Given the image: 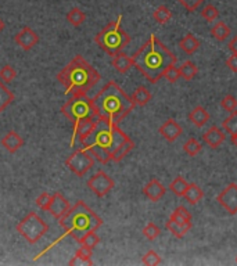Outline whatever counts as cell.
<instances>
[{"mask_svg":"<svg viewBox=\"0 0 237 266\" xmlns=\"http://www.w3.org/2000/svg\"><path fill=\"white\" fill-rule=\"evenodd\" d=\"M133 67L147 79L150 84H157L163 78L164 71L176 64V56L158 41L155 35H151L147 42L144 43L133 54Z\"/></svg>","mask_w":237,"mask_h":266,"instance_id":"cell-1","label":"cell"},{"mask_svg":"<svg viewBox=\"0 0 237 266\" xmlns=\"http://www.w3.org/2000/svg\"><path fill=\"white\" fill-rule=\"evenodd\" d=\"M127 139L128 135L120 129L118 124L97 115L93 131L81 141V144L82 148L88 150L100 164H107L111 161V154Z\"/></svg>","mask_w":237,"mask_h":266,"instance_id":"cell-2","label":"cell"},{"mask_svg":"<svg viewBox=\"0 0 237 266\" xmlns=\"http://www.w3.org/2000/svg\"><path fill=\"white\" fill-rule=\"evenodd\" d=\"M57 81L65 88V94L88 93L100 82L101 75L85 60L82 54H76L57 73Z\"/></svg>","mask_w":237,"mask_h":266,"instance_id":"cell-3","label":"cell"},{"mask_svg":"<svg viewBox=\"0 0 237 266\" xmlns=\"http://www.w3.org/2000/svg\"><path fill=\"white\" fill-rule=\"evenodd\" d=\"M93 104L97 114L105 117L114 124H120L135 108L131 97L114 81L107 82L101 88L100 92L93 97Z\"/></svg>","mask_w":237,"mask_h":266,"instance_id":"cell-4","label":"cell"},{"mask_svg":"<svg viewBox=\"0 0 237 266\" xmlns=\"http://www.w3.org/2000/svg\"><path fill=\"white\" fill-rule=\"evenodd\" d=\"M65 235H69L78 241L85 233L96 232L103 226V219L93 212L84 201L75 203L65 214L58 219Z\"/></svg>","mask_w":237,"mask_h":266,"instance_id":"cell-5","label":"cell"},{"mask_svg":"<svg viewBox=\"0 0 237 266\" xmlns=\"http://www.w3.org/2000/svg\"><path fill=\"white\" fill-rule=\"evenodd\" d=\"M122 16L116 18V21L108 22L95 36V42L103 52L110 54L111 57L116 53L122 52L131 43V36L122 29Z\"/></svg>","mask_w":237,"mask_h":266,"instance_id":"cell-6","label":"cell"},{"mask_svg":"<svg viewBox=\"0 0 237 266\" xmlns=\"http://www.w3.org/2000/svg\"><path fill=\"white\" fill-rule=\"evenodd\" d=\"M61 112L72 124L85 120V118H93V117L99 115L95 104H93V99L88 97L86 93L72 94V97L68 101H65L61 107Z\"/></svg>","mask_w":237,"mask_h":266,"instance_id":"cell-7","label":"cell"},{"mask_svg":"<svg viewBox=\"0 0 237 266\" xmlns=\"http://www.w3.org/2000/svg\"><path fill=\"white\" fill-rule=\"evenodd\" d=\"M16 229L18 235L22 236L29 244H35L48 233L49 224L36 212H29L20 223L17 224Z\"/></svg>","mask_w":237,"mask_h":266,"instance_id":"cell-8","label":"cell"},{"mask_svg":"<svg viewBox=\"0 0 237 266\" xmlns=\"http://www.w3.org/2000/svg\"><path fill=\"white\" fill-rule=\"evenodd\" d=\"M93 165H95V157L85 148L76 150L65 160V167L79 177L85 176L89 172V169L93 168Z\"/></svg>","mask_w":237,"mask_h":266,"instance_id":"cell-9","label":"cell"},{"mask_svg":"<svg viewBox=\"0 0 237 266\" xmlns=\"http://www.w3.org/2000/svg\"><path fill=\"white\" fill-rule=\"evenodd\" d=\"M86 184H88L89 190H92L97 197H104V196H107L114 188V186H115L114 179H111V176H108L101 169L97 171L93 176H90V179L86 182Z\"/></svg>","mask_w":237,"mask_h":266,"instance_id":"cell-10","label":"cell"},{"mask_svg":"<svg viewBox=\"0 0 237 266\" xmlns=\"http://www.w3.org/2000/svg\"><path fill=\"white\" fill-rule=\"evenodd\" d=\"M216 201L221 204L230 215L237 214V184L232 183L218 194Z\"/></svg>","mask_w":237,"mask_h":266,"instance_id":"cell-11","label":"cell"},{"mask_svg":"<svg viewBox=\"0 0 237 266\" xmlns=\"http://www.w3.org/2000/svg\"><path fill=\"white\" fill-rule=\"evenodd\" d=\"M17 46H20L24 52H29L39 43V35L28 25L22 26L14 36Z\"/></svg>","mask_w":237,"mask_h":266,"instance_id":"cell-12","label":"cell"},{"mask_svg":"<svg viewBox=\"0 0 237 266\" xmlns=\"http://www.w3.org/2000/svg\"><path fill=\"white\" fill-rule=\"evenodd\" d=\"M69 208H71V205H69L68 200L65 199L60 192H56L54 194H52V199H50V203L46 208V212L52 215L53 218L60 219Z\"/></svg>","mask_w":237,"mask_h":266,"instance_id":"cell-13","label":"cell"},{"mask_svg":"<svg viewBox=\"0 0 237 266\" xmlns=\"http://www.w3.org/2000/svg\"><path fill=\"white\" fill-rule=\"evenodd\" d=\"M96 120L97 117H93V118H85V120H81L78 122L74 124V135H72V140H71V146L74 147L76 140L82 141L89 135L90 132L93 131V128L96 125Z\"/></svg>","mask_w":237,"mask_h":266,"instance_id":"cell-14","label":"cell"},{"mask_svg":"<svg viewBox=\"0 0 237 266\" xmlns=\"http://www.w3.org/2000/svg\"><path fill=\"white\" fill-rule=\"evenodd\" d=\"M165 193H167V188L164 187V184H161V182H160L158 179H151V180L143 187V194H144L150 201H153V203L160 201V200L165 196Z\"/></svg>","mask_w":237,"mask_h":266,"instance_id":"cell-15","label":"cell"},{"mask_svg":"<svg viewBox=\"0 0 237 266\" xmlns=\"http://www.w3.org/2000/svg\"><path fill=\"white\" fill-rule=\"evenodd\" d=\"M158 132H160V135L163 136L164 139L167 141H175L178 137H179L180 135H182V126L176 122L175 120H168L164 122L163 125L160 126V129H158Z\"/></svg>","mask_w":237,"mask_h":266,"instance_id":"cell-16","label":"cell"},{"mask_svg":"<svg viewBox=\"0 0 237 266\" xmlns=\"http://www.w3.org/2000/svg\"><path fill=\"white\" fill-rule=\"evenodd\" d=\"M0 143H2V146L5 147L7 151L14 154V153L18 151V150L24 146V139H22L21 136L18 135L17 132L10 131L7 132V133L2 137Z\"/></svg>","mask_w":237,"mask_h":266,"instance_id":"cell-17","label":"cell"},{"mask_svg":"<svg viewBox=\"0 0 237 266\" xmlns=\"http://www.w3.org/2000/svg\"><path fill=\"white\" fill-rule=\"evenodd\" d=\"M225 131L218 128V126H211L210 129L203 135V140L206 144L211 147V148H216L219 147L225 141Z\"/></svg>","mask_w":237,"mask_h":266,"instance_id":"cell-18","label":"cell"},{"mask_svg":"<svg viewBox=\"0 0 237 266\" xmlns=\"http://www.w3.org/2000/svg\"><path fill=\"white\" fill-rule=\"evenodd\" d=\"M191 229V220H171L167 222V230L176 239H182L187 235V232Z\"/></svg>","mask_w":237,"mask_h":266,"instance_id":"cell-19","label":"cell"},{"mask_svg":"<svg viewBox=\"0 0 237 266\" xmlns=\"http://www.w3.org/2000/svg\"><path fill=\"white\" fill-rule=\"evenodd\" d=\"M111 64H112V67L115 68L116 72L127 73L129 72V69L133 67V60H132V57H129L128 54H125V53L120 52L112 56Z\"/></svg>","mask_w":237,"mask_h":266,"instance_id":"cell-20","label":"cell"},{"mask_svg":"<svg viewBox=\"0 0 237 266\" xmlns=\"http://www.w3.org/2000/svg\"><path fill=\"white\" fill-rule=\"evenodd\" d=\"M189 121L197 128H203L210 121V112L204 107L199 105V107H195V108L190 111Z\"/></svg>","mask_w":237,"mask_h":266,"instance_id":"cell-21","label":"cell"},{"mask_svg":"<svg viewBox=\"0 0 237 266\" xmlns=\"http://www.w3.org/2000/svg\"><path fill=\"white\" fill-rule=\"evenodd\" d=\"M151 97H153V96L150 93V90H148L147 88H144V86H139L131 96L135 107H136V105L137 107H144V105L150 103Z\"/></svg>","mask_w":237,"mask_h":266,"instance_id":"cell-22","label":"cell"},{"mask_svg":"<svg viewBox=\"0 0 237 266\" xmlns=\"http://www.w3.org/2000/svg\"><path fill=\"white\" fill-rule=\"evenodd\" d=\"M76 263L93 265V261H92V248L86 247V245H81L74 258L69 261V265H76Z\"/></svg>","mask_w":237,"mask_h":266,"instance_id":"cell-23","label":"cell"},{"mask_svg":"<svg viewBox=\"0 0 237 266\" xmlns=\"http://www.w3.org/2000/svg\"><path fill=\"white\" fill-rule=\"evenodd\" d=\"M184 200L189 204H199L204 197V192L201 190L200 186H197L195 183H189V186L186 188V193H184Z\"/></svg>","mask_w":237,"mask_h":266,"instance_id":"cell-24","label":"cell"},{"mask_svg":"<svg viewBox=\"0 0 237 266\" xmlns=\"http://www.w3.org/2000/svg\"><path fill=\"white\" fill-rule=\"evenodd\" d=\"M133 148H135V143H133V140H131V139L128 137L127 140L124 141L121 146L118 147L115 151L111 154V161L114 162L122 161V158H125V157H127Z\"/></svg>","mask_w":237,"mask_h":266,"instance_id":"cell-25","label":"cell"},{"mask_svg":"<svg viewBox=\"0 0 237 266\" xmlns=\"http://www.w3.org/2000/svg\"><path fill=\"white\" fill-rule=\"evenodd\" d=\"M179 47L184 53L193 54V53H195L199 50V47H200V41H199L194 35L187 33V35H186V36H184L179 42Z\"/></svg>","mask_w":237,"mask_h":266,"instance_id":"cell-26","label":"cell"},{"mask_svg":"<svg viewBox=\"0 0 237 266\" xmlns=\"http://www.w3.org/2000/svg\"><path fill=\"white\" fill-rule=\"evenodd\" d=\"M230 28L225 24L223 21L216 22L215 25L211 28V35L214 39L216 41H219V42H223V41H226L227 37L230 36Z\"/></svg>","mask_w":237,"mask_h":266,"instance_id":"cell-27","label":"cell"},{"mask_svg":"<svg viewBox=\"0 0 237 266\" xmlns=\"http://www.w3.org/2000/svg\"><path fill=\"white\" fill-rule=\"evenodd\" d=\"M14 100H16L14 93L0 81V112H3Z\"/></svg>","mask_w":237,"mask_h":266,"instance_id":"cell-28","label":"cell"},{"mask_svg":"<svg viewBox=\"0 0 237 266\" xmlns=\"http://www.w3.org/2000/svg\"><path fill=\"white\" fill-rule=\"evenodd\" d=\"M65 18H67V21L72 26H81L86 21V14H85L81 9H78V7H72V9L67 13V17H65Z\"/></svg>","mask_w":237,"mask_h":266,"instance_id":"cell-29","label":"cell"},{"mask_svg":"<svg viewBox=\"0 0 237 266\" xmlns=\"http://www.w3.org/2000/svg\"><path fill=\"white\" fill-rule=\"evenodd\" d=\"M197 72H199V68L191 61H186L179 67L180 78H183L184 81H191L197 75Z\"/></svg>","mask_w":237,"mask_h":266,"instance_id":"cell-30","label":"cell"},{"mask_svg":"<svg viewBox=\"0 0 237 266\" xmlns=\"http://www.w3.org/2000/svg\"><path fill=\"white\" fill-rule=\"evenodd\" d=\"M189 186V183L186 182V179H183L182 176H178L176 179H174L171 184H169V190L178 196V197H183L184 193H186V188Z\"/></svg>","mask_w":237,"mask_h":266,"instance_id":"cell-31","label":"cell"},{"mask_svg":"<svg viewBox=\"0 0 237 266\" xmlns=\"http://www.w3.org/2000/svg\"><path fill=\"white\" fill-rule=\"evenodd\" d=\"M153 18L158 24H167L172 18V11L167 6H158L153 13Z\"/></svg>","mask_w":237,"mask_h":266,"instance_id":"cell-32","label":"cell"},{"mask_svg":"<svg viewBox=\"0 0 237 266\" xmlns=\"http://www.w3.org/2000/svg\"><path fill=\"white\" fill-rule=\"evenodd\" d=\"M79 245H86V247H89V248H96L99 243H100V237L96 235V232H88V233H85L81 239L78 240Z\"/></svg>","mask_w":237,"mask_h":266,"instance_id":"cell-33","label":"cell"},{"mask_svg":"<svg viewBox=\"0 0 237 266\" xmlns=\"http://www.w3.org/2000/svg\"><path fill=\"white\" fill-rule=\"evenodd\" d=\"M222 129L229 135L237 133V110L230 112L226 120L222 122Z\"/></svg>","mask_w":237,"mask_h":266,"instance_id":"cell-34","label":"cell"},{"mask_svg":"<svg viewBox=\"0 0 237 266\" xmlns=\"http://www.w3.org/2000/svg\"><path fill=\"white\" fill-rule=\"evenodd\" d=\"M16 78H17V71L13 65L6 64L5 67L0 68V81H2L3 84H10V82H13Z\"/></svg>","mask_w":237,"mask_h":266,"instance_id":"cell-35","label":"cell"},{"mask_svg":"<svg viewBox=\"0 0 237 266\" xmlns=\"http://www.w3.org/2000/svg\"><path fill=\"white\" fill-rule=\"evenodd\" d=\"M201 148H203L201 143L197 140V139H194V137L189 139V140L184 143V146H183L184 153H186V154H189L190 157L197 156V154L201 151Z\"/></svg>","mask_w":237,"mask_h":266,"instance_id":"cell-36","label":"cell"},{"mask_svg":"<svg viewBox=\"0 0 237 266\" xmlns=\"http://www.w3.org/2000/svg\"><path fill=\"white\" fill-rule=\"evenodd\" d=\"M142 233L147 240L153 241L157 239L158 236H160V227H158L155 223H153V222H150V223H147L144 227H143Z\"/></svg>","mask_w":237,"mask_h":266,"instance_id":"cell-37","label":"cell"},{"mask_svg":"<svg viewBox=\"0 0 237 266\" xmlns=\"http://www.w3.org/2000/svg\"><path fill=\"white\" fill-rule=\"evenodd\" d=\"M219 16V11L216 9L215 6L212 5H207L203 10H201V17L208 22H214Z\"/></svg>","mask_w":237,"mask_h":266,"instance_id":"cell-38","label":"cell"},{"mask_svg":"<svg viewBox=\"0 0 237 266\" xmlns=\"http://www.w3.org/2000/svg\"><path fill=\"white\" fill-rule=\"evenodd\" d=\"M142 262L143 265H147V266H157L161 263V256L158 255L157 252L153 250L147 251L146 254H144V256L142 258Z\"/></svg>","mask_w":237,"mask_h":266,"instance_id":"cell-39","label":"cell"},{"mask_svg":"<svg viewBox=\"0 0 237 266\" xmlns=\"http://www.w3.org/2000/svg\"><path fill=\"white\" fill-rule=\"evenodd\" d=\"M169 219L171 220H184V222H187V220H191V214H190L189 211L184 208V207H178V208L175 209L174 212L171 214Z\"/></svg>","mask_w":237,"mask_h":266,"instance_id":"cell-40","label":"cell"},{"mask_svg":"<svg viewBox=\"0 0 237 266\" xmlns=\"http://www.w3.org/2000/svg\"><path fill=\"white\" fill-rule=\"evenodd\" d=\"M163 78H165L167 81H168L169 84H175L178 79L180 78V73H179V68L175 67L174 65H169L165 71H164L163 73Z\"/></svg>","mask_w":237,"mask_h":266,"instance_id":"cell-41","label":"cell"},{"mask_svg":"<svg viewBox=\"0 0 237 266\" xmlns=\"http://www.w3.org/2000/svg\"><path fill=\"white\" fill-rule=\"evenodd\" d=\"M221 107L227 112H233V111L237 110V100L234 96L232 94H227L225 96L221 101Z\"/></svg>","mask_w":237,"mask_h":266,"instance_id":"cell-42","label":"cell"},{"mask_svg":"<svg viewBox=\"0 0 237 266\" xmlns=\"http://www.w3.org/2000/svg\"><path fill=\"white\" fill-rule=\"evenodd\" d=\"M187 11H195L206 0H178Z\"/></svg>","mask_w":237,"mask_h":266,"instance_id":"cell-43","label":"cell"},{"mask_svg":"<svg viewBox=\"0 0 237 266\" xmlns=\"http://www.w3.org/2000/svg\"><path fill=\"white\" fill-rule=\"evenodd\" d=\"M50 199H52V194L48 193V192H43L36 199V205L42 209V211H46L49 203H50Z\"/></svg>","mask_w":237,"mask_h":266,"instance_id":"cell-44","label":"cell"},{"mask_svg":"<svg viewBox=\"0 0 237 266\" xmlns=\"http://www.w3.org/2000/svg\"><path fill=\"white\" fill-rule=\"evenodd\" d=\"M226 65L230 71H233V72H237V54H232L230 57L227 58Z\"/></svg>","mask_w":237,"mask_h":266,"instance_id":"cell-45","label":"cell"},{"mask_svg":"<svg viewBox=\"0 0 237 266\" xmlns=\"http://www.w3.org/2000/svg\"><path fill=\"white\" fill-rule=\"evenodd\" d=\"M229 50L233 53V54H237V36H234L229 42Z\"/></svg>","mask_w":237,"mask_h":266,"instance_id":"cell-46","label":"cell"},{"mask_svg":"<svg viewBox=\"0 0 237 266\" xmlns=\"http://www.w3.org/2000/svg\"><path fill=\"white\" fill-rule=\"evenodd\" d=\"M230 140H232L233 146L237 147V133H233L232 137H230Z\"/></svg>","mask_w":237,"mask_h":266,"instance_id":"cell-47","label":"cell"},{"mask_svg":"<svg viewBox=\"0 0 237 266\" xmlns=\"http://www.w3.org/2000/svg\"><path fill=\"white\" fill-rule=\"evenodd\" d=\"M5 28H6L5 21H3V20H2V18H0V32L3 31V29H5Z\"/></svg>","mask_w":237,"mask_h":266,"instance_id":"cell-48","label":"cell"},{"mask_svg":"<svg viewBox=\"0 0 237 266\" xmlns=\"http://www.w3.org/2000/svg\"><path fill=\"white\" fill-rule=\"evenodd\" d=\"M236 263H237V256H236Z\"/></svg>","mask_w":237,"mask_h":266,"instance_id":"cell-49","label":"cell"}]
</instances>
